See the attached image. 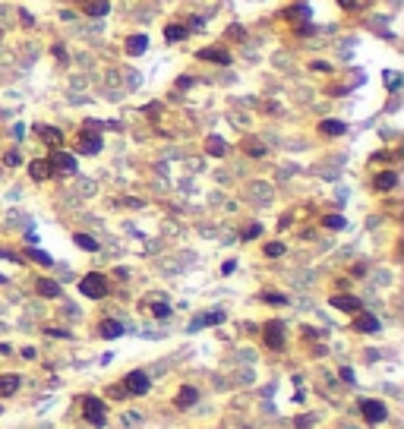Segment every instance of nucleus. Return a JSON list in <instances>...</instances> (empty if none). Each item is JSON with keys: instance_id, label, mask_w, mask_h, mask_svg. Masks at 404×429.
I'll return each mask as SVG.
<instances>
[{"instance_id": "cd10ccee", "label": "nucleus", "mask_w": 404, "mask_h": 429, "mask_svg": "<svg viewBox=\"0 0 404 429\" xmlns=\"http://www.w3.org/2000/svg\"><path fill=\"white\" fill-rule=\"evenodd\" d=\"M262 300H265V303H278V306H284V303H287V297H284V293H275V290H265V293H262Z\"/></svg>"}, {"instance_id": "bb28decb", "label": "nucleus", "mask_w": 404, "mask_h": 429, "mask_svg": "<svg viewBox=\"0 0 404 429\" xmlns=\"http://www.w3.org/2000/svg\"><path fill=\"white\" fill-rule=\"evenodd\" d=\"M347 224V221L341 218V215H325V228H332V231H341Z\"/></svg>"}, {"instance_id": "473e14b6", "label": "nucleus", "mask_w": 404, "mask_h": 429, "mask_svg": "<svg viewBox=\"0 0 404 429\" xmlns=\"http://www.w3.org/2000/svg\"><path fill=\"white\" fill-rule=\"evenodd\" d=\"M234 268H237V262H234V259H228V262H225V265H221V275H231V272H234Z\"/></svg>"}, {"instance_id": "423d86ee", "label": "nucleus", "mask_w": 404, "mask_h": 429, "mask_svg": "<svg viewBox=\"0 0 404 429\" xmlns=\"http://www.w3.org/2000/svg\"><path fill=\"white\" fill-rule=\"evenodd\" d=\"M265 347H272V350L284 347V325L281 322H268L265 325Z\"/></svg>"}, {"instance_id": "f8f14e48", "label": "nucleus", "mask_w": 404, "mask_h": 429, "mask_svg": "<svg viewBox=\"0 0 404 429\" xmlns=\"http://www.w3.org/2000/svg\"><path fill=\"white\" fill-rule=\"evenodd\" d=\"M123 48H126L130 57H139V54H145V48H149V38H145V35H130Z\"/></svg>"}, {"instance_id": "72a5a7b5", "label": "nucleus", "mask_w": 404, "mask_h": 429, "mask_svg": "<svg viewBox=\"0 0 404 429\" xmlns=\"http://www.w3.org/2000/svg\"><path fill=\"white\" fill-rule=\"evenodd\" d=\"M341 379H344V382H354V369L344 366V369H341Z\"/></svg>"}, {"instance_id": "2f4dec72", "label": "nucleus", "mask_w": 404, "mask_h": 429, "mask_svg": "<svg viewBox=\"0 0 404 429\" xmlns=\"http://www.w3.org/2000/svg\"><path fill=\"white\" fill-rule=\"evenodd\" d=\"M4 161H7V164H10V167H16V164H19V152H10V155H7V158H4Z\"/></svg>"}, {"instance_id": "20e7f679", "label": "nucleus", "mask_w": 404, "mask_h": 429, "mask_svg": "<svg viewBox=\"0 0 404 429\" xmlns=\"http://www.w3.org/2000/svg\"><path fill=\"white\" fill-rule=\"evenodd\" d=\"M123 388L130 391V395H145V391L152 388L149 376H145L142 369H133V372H126V379H123Z\"/></svg>"}, {"instance_id": "aec40b11", "label": "nucleus", "mask_w": 404, "mask_h": 429, "mask_svg": "<svg viewBox=\"0 0 404 429\" xmlns=\"http://www.w3.org/2000/svg\"><path fill=\"white\" fill-rule=\"evenodd\" d=\"M206 152H209V155H215V158H221V155L228 152V145H225V139H221V136H209V139H206Z\"/></svg>"}, {"instance_id": "e433bc0d", "label": "nucleus", "mask_w": 404, "mask_h": 429, "mask_svg": "<svg viewBox=\"0 0 404 429\" xmlns=\"http://www.w3.org/2000/svg\"><path fill=\"white\" fill-rule=\"evenodd\" d=\"M297 32H300V35H309V32H313V26H309V22H300Z\"/></svg>"}, {"instance_id": "5701e85b", "label": "nucleus", "mask_w": 404, "mask_h": 429, "mask_svg": "<svg viewBox=\"0 0 404 429\" xmlns=\"http://www.w3.org/2000/svg\"><path fill=\"white\" fill-rule=\"evenodd\" d=\"M395 183H398V174H395V171H382V174L376 177V190H392Z\"/></svg>"}, {"instance_id": "f3484780", "label": "nucleus", "mask_w": 404, "mask_h": 429, "mask_svg": "<svg viewBox=\"0 0 404 429\" xmlns=\"http://www.w3.org/2000/svg\"><path fill=\"white\" fill-rule=\"evenodd\" d=\"M187 35H190V29H187V26H180V22L164 26V38H168V41H183Z\"/></svg>"}, {"instance_id": "ddd939ff", "label": "nucleus", "mask_w": 404, "mask_h": 429, "mask_svg": "<svg viewBox=\"0 0 404 429\" xmlns=\"http://www.w3.org/2000/svg\"><path fill=\"white\" fill-rule=\"evenodd\" d=\"M29 177H32V180H38V183L48 180V177H51V164H48V158L32 161V164H29Z\"/></svg>"}, {"instance_id": "ea45409f", "label": "nucleus", "mask_w": 404, "mask_h": 429, "mask_svg": "<svg viewBox=\"0 0 404 429\" xmlns=\"http://www.w3.org/2000/svg\"><path fill=\"white\" fill-rule=\"evenodd\" d=\"M202 29V19H190V32H199Z\"/></svg>"}, {"instance_id": "c85d7f7f", "label": "nucleus", "mask_w": 404, "mask_h": 429, "mask_svg": "<svg viewBox=\"0 0 404 429\" xmlns=\"http://www.w3.org/2000/svg\"><path fill=\"white\" fill-rule=\"evenodd\" d=\"M246 152H250L253 158H262V155H265V148H262L259 142H246Z\"/></svg>"}, {"instance_id": "f257e3e1", "label": "nucleus", "mask_w": 404, "mask_h": 429, "mask_svg": "<svg viewBox=\"0 0 404 429\" xmlns=\"http://www.w3.org/2000/svg\"><path fill=\"white\" fill-rule=\"evenodd\" d=\"M79 290H82V297H88V300H101V297L107 293V278L98 275V272H88L79 281Z\"/></svg>"}, {"instance_id": "39448f33", "label": "nucleus", "mask_w": 404, "mask_h": 429, "mask_svg": "<svg viewBox=\"0 0 404 429\" xmlns=\"http://www.w3.org/2000/svg\"><path fill=\"white\" fill-rule=\"evenodd\" d=\"M48 164H51V171H60V174H76V158L66 155V152H60V148H54V152H51Z\"/></svg>"}, {"instance_id": "393cba45", "label": "nucleus", "mask_w": 404, "mask_h": 429, "mask_svg": "<svg viewBox=\"0 0 404 429\" xmlns=\"http://www.w3.org/2000/svg\"><path fill=\"white\" fill-rule=\"evenodd\" d=\"M26 256H29V259H35V262H38V265H51V262H54V259H51V256H48L44 250H35V246H32V250H29Z\"/></svg>"}, {"instance_id": "4c0bfd02", "label": "nucleus", "mask_w": 404, "mask_h": 429, "mask_svg": "<svg viewBox=\"0 0 404 429\" xmlns=\"http://www.w3.org/2000/svg\"><path fill=\"white\" fill-rule=\"evenodd\" d=\"M398 85H401V79L395 76V73H389V88H398Z\"/></svg>"}, {"instance_id": "412c9836", "label": "nucleus", "mask_w": 404, "mask_h": 429, "mask_svg": "<svg viewBox=\"0 0 404 429\" xmlns=\"http://www.w3.org/2000/svg\"><path fill=\"white\" fill-rule=\"evenodd\" d=\"M344 129H347V126H344L341 120H322V123H319V133H322V136H341Z\"/></svg>"}, {"instance_id": "f704fd0d", "label": "nucleus", "mask_w": 404, "mask_h": 429, "mask_svg": "<svg viewBox=\"0 0 404 429\" xmlns=\"http://www.w3.org/2000/svg\"><path fill=\"white\" fill-rule=\"evenodd\" d=\"M177 85H180V88H190V85H193V76H180Z\"/></svg>"}, {"instance_id": "4468645a", "label": "nucleus", "mask_w": 404, "mask_h": 429, "mask_svg": "<svg viewBox=\"0 0 404 429\" xmlns=\"http://www.w3.org/2000/svg\"><path fill=\"white\" fill-rule=\"evenodd\" d=\"M98 334H101V338H120V334H123V325H120L117 319H104V322L98 325Z\"/></svg>"}, {"instance_id": "2eb2a0df", "label": "nucleus", "mask_w": 404, "mask_h": 429, "mask_svg": "<svg viewBox=\"0 0 404 429\" xmlns=\"http://www.w3.org/2000/svg\"><path fill=\"white\" fill-rule=\"evenodd\" d=\"M38 133H41V139H44L48 145H54V148L63 145V133H60V129H54V126H38Z\"/></svg>"}, {"instance_id": "b1692460", "label": "nucleus", "mask_w": 404, "mask_h": 429, "mask_svg": "<svg viewBox=\"0 0 404 429\" xmlns=\"http://www.w3.org/2000/svg\"><path fill=\"white\" fill-rule=\"evenodd\" d=\"M76 246H82L85 253H95V250H98L95 237H88V234H76Z\"/></svg>"}, {"instance_id": "0eeeda50", "label": "nucleus", "mask_w": 404, "mask_h": 429, "mask_svg": "<svg viewBox=\"0 0 404 429\" xmlns=\"http://www.w3.org/2000/svg\"><path fill=\"white\" fill-rule=\"evenodd\" d=\"M196 57L199 60H209V63H221V66L231 63V54L225 48H202V51H196Z\"/></svg>"}, {"instance_id": "c9c22d12", "label": "nucleus", "mask_w": 404, "mask_h": 429, "mask_svg": "<svg viewBox=\"0 0 404 429\" xmlns=\"http://www.w3.org/2000/svg\"><path fill=\"white\" fill-rule=\"evenodd\" d=\"M338 4H341V10H354V7H357V0H338Z\"/></svg>"}, {"instance_id": "dca6fc26", "label": "nucleus", "mask_w": 404, "mask_h": 429, "mask_svg": "<svg viewBox=\"0 0 404 429\" xmlns=\"http://www.w3.org/2000/svg\"><path fill=\"white\" fill-rule=\"evenodd\" d=\"M19 391V376H0V398H10Z\"/></svg>"}, {"instance_id": "7c9ffc66", "label": "nucleus", "mask_w": 404, "mask_h": 429, "mask_svg": "<svg viewBox=\"0 0 404 429\" xmlns=\"http://www.w3.org/2000/svg\"><path fill=\"white\" fill-rule=\"evenodd\" d=\"M152 312L158 315V319H164V315H171V306H164V303H155V306H152Z\"/></svg>"}, {"instance_id": "58836bf2", "label": "nucleus", "mask_w": 404, "mask_h": 429, "mask_svg": "<svg viewBox=\"0 0 404 429\" xmlns=\"http://www.w3.org/2000/svg\"><path fill=\"white\" fill-rule=\"evenodd\" d=\"M313 70H316V73H328V63H322V60H316V63H313Z\"/></svg>"}, {"instance_id": "7ed1b4c3", "label": "nucleus", "mask_w": 404, "mask_h": 429, "mask_svg": "<svg viewBox=\"0 0 404 429\" xmlns=\"http://www.w3.org/2000/svg\"><path fill=\"white\" fill-rule=\"evenodd\" d=\"M360 414H363V420L370 423V426H379V423H385L389 410H385L382 401H360Z\"/></svg>"}, {"instance_id": "6e6552de", "label": "nucleus", "mask_w": 404, "mask_h": 429, "mask_svg": "<svg viewBox=\"0 0 404 429\" xmlns=\"http://www.w3.org/2000/svg\"><path fill=\"white\" fill-rule=\"evenodd\" d=\"M79 148H82V155H95V152H101V133H95V129H82V142H79Z\"/></svg>"}, {"instance_id": "a878e982", "label": "nucleus", "mask_w": 404, "mask_h": 429, "mask_svg": "<svg viewBox=\"0 0 404 429\" xmlns=\"http://www.w3.org/2000/svg\"><path fill=\"white\" fill-rule=\"evenodd\" d=\"M265 256H268V259L284 256V243H278V240H275V243H265Z\"/></svg>"}, {"instance_id": "1a4fd4ad", "label": "nucleus", "mask_w": 404, "mask_h": 429, "mask_svg": "<svg viewBox=\"0 0 404 429\" xmlns=\"http://www.w3.org/2000/svg\"><path fill=\"white\" fill-rule=\"evenodd\" d=\"M218 322H225V312L221 309L202 312V315H196V319L190 322V331H199V328H206V325H218Z\"/></svg>"}, {"instance_id": "f03ea898", "label": "nucleus", "mask_w": 404, "mask_h": 429, "mask_svg": "<svg viewBox=\"0 0 404 429\" xmlns=\"http://www.w3.org/2000/svg\"><path fill=\"white\" fill-rule=\"evenodd\" d=\"M82 417H85V423H92V426H104L107 414H104V404H101V398H95V395H85V401H82Z\"/></svg>"}, {"instance_id": "4be33fe9", "label": "nucleus", "mask_w": 404, "mask_h": 429, "mask_svg": "<svg viewBox=\"0 0 404 429\" xmlns=\"http://www.w3.org/2000/svg\"><path fill=\"white\" fill-rule=\"evenodd\" d=\"M107 10H111L107 0H88V4H85V13L88 16H107Z\"/></svg>"}, {"instance_id": "9d476101", "label": "nucleus", "mask_w": 404, "mask_h": 429, "mask_svg": "<svg viewBox=\"0 0 404 429\" xmlns=\"http://www.w3.org/2000/svg\"><path fill=\"white\" fill-rule=\"evenodd\" d=\"M328 303H332L335 309H341V312H360V300H357V297H351V293H338Z\"/></svg>"}, {"instance_id": "9b49d317", "label": "nucleus", "mask_w": 404, "mask_h": 429, "mask_svg": "<svg viewBox=\"0 0 404 429\" xmlns=\"http://www.w3.org/2000/svg\"><path fill=\"white\" fill-rule=\"evenodd\" d=\"M354 328H357V331H363V334H373V331H379V319H376L373 312H357Z\"/></svg>"}, {"instance_id": "c756f323", "label": "nucleus", "mask_w": 404, "mask_h": 429, "mask_svg": "<svg viewBox=\"0 0 404 429\" xmlns=\"http://www.w3.org/2000/svg\"><path fill=\"white\" fill-rule=\"evenodd\" d=\"M259 234H262V228H259V224H250V228L243 231V240H256Z\"/></svg>"}, {"instance_id": "a211bd4d", "label": "nucleus", "mask_w": 404, "mask_h": 429, "mask_svg": "<svg viewBox=\"0 0 404 429\" xmlns=\"http://www.w3.org/2000/svg\"><path fill=\"white\" fill-rule=\"evenodd\" d=\"M196 398H199V391L193 385H183L177 391V407H190V404H196Z\"/></svg>"}, {"instance_id": "6ab92c4d", "label": "nucleus", "mask_w": 404, "mask_h": 429, "mask_svg": "<svg viewBox=\"0 0 404 429\" xmlns=\"http://www.w3.org/2000/svg\"><path fill=\"white\" fill-rule=\"evenodd\" d=\"M35 287H38L41 297H51V300H54V297H60V284H57V281H51V278H41V281L35 284Z\"/></svg>"}]
</instances>
